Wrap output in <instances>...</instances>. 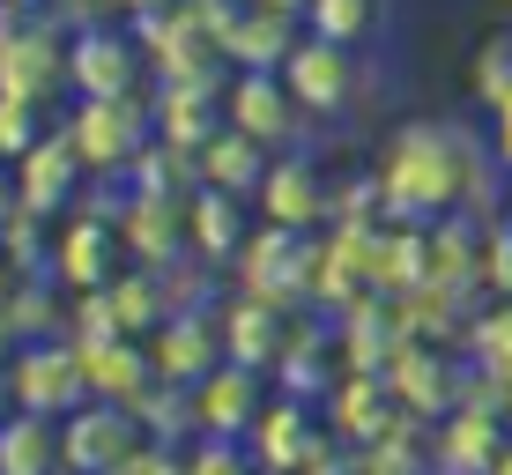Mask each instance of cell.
<instances>
[{"instance_id": "29", "label": "cell", "mask_w": 512, "mask_h": 475, "mask_svg": "<svg viewBox=\"0 0 512 475\" xmlns=\"http://www.w3.org/2000/svg\"><path fill=\"white\" fill-rule=\"evenodd\" d=\"M468 349H475L468 364H483V372L512 394V297H498L490 312H475V320H468Z\"/></svg>"}, {"instance_id": "2", "label": "cell", "mask_w": 512, "mask_h": 475, "mask_svg": "<svg viewBox=\"0 0 512 475\" xmlns=\"http://www.w3.org/2000/svg\"><path fill=\"white\" fill-rule=\"evenodd\" d=\"M312 275H320V245L305 231H282V223H260L253 238H245L238 253V290L260 297V305H297V297L312 290Z\"/></svg>"}, {"instance_id": "4", "label": "cell", "mask_w": 512, "mask_h": 475, "mask_svg": "<svg viewBox=\"0 0 512 475\" xmlns=\"http://www.w3.org/2000/svg\"><path fill=\"white\" fill-rule=\"evenodd\" d=\"M0 90L8 97H30V104H52L67 90V38L52 23H38L8 0V15H0Z\"/></svg>"}, {"instance_id": "7", "label": "cell", "mask_w": 512, "mask_h": 475, "mask_svg": "<svg viewBox=\"0 0 512 475\" xmlns=\"http://www.w3.org/2000/svg\"><path fill=\"white\" fill-rule=\"evenodd\" d=\"M141 446V416L119 401H82L60 416V468L67 475H119V461Z\"/></svg>"}, {"instance_id": "10", "label": "cell", "mask_w": 512, "mask_h": 475, "mask_svg": "<svg viewBox=\"0 0 512 475\" xmlns=\"http://www.w3.org/2000/svg\"><path fill=\"white\" fill-rule=\"evenodd\" d=\"M141 342H149L156 379H179V386H201V379L223 364V327H208L201 305H193V312H164Z\"/></svg>"}, {"instance_id": "35", "label": "cell", "mask_w": 512, "mask_h": 475, "mask_svg": "<svg viewBox=\"0 0 512 475\" xmlns=\"http://www.w3.org/2000/svg\"><path fill=\"white\" fill-rule=\"evenodd\" d=\"M490 156H498V164L512 171V90L490 104Z\"/></svg>"}, {"instance_id": "12", "label": "cell", "mask_w": 512, "mask_h": 475, "mask_svg": "<svg viewBox=\"0 0 512 475\" xmlns=\"http://www.w3.org/2000/svg\"><path fill=\"white\" fill-rule=\"evenodd\" d=\"M394 424H401V401H394V386H386V372H342L327 386V431L349 438L357 453L379 446Z\"/></svg>"}, {"instance_id": "34", "label": "cell", "mask_w": 512, "mask_h": 475, "mask_svg": "<svg viewBox=\"0 0 512 475\" xmlns=\"http://www.w3.org/2000/svg\"><path fill=\"white\" fill-rule=\"evenodd\" d=\"M119 475H186V453L164 446V438H141L127 461H119Z\"/></svg>"}, {"instance_id": "37", "label": "cell", "mask_w": 512, "mask_h": 475, "mask_svg": "<svg viewBox=\"0 0 512 475\" xmlns=\"http://www.w3.org/2000/svg\"><path fill=\"white\" fill-rule=\"evenodd\" d=\"M260 8H275V15H297V23H305V8H312V0H260Z\"/></svg>"}, {"instance_id": "1", "label": "cell", "mask_w": 512, "mask_h": 475, "mask_svg": "<svg viewBox=\"0 0 512 475\" xmlns=\"http://www.w3.org/2000/svg\"><path fill=\"white\" fill-rule=\"evenodd\" d=\"M490 156L475 142V127L461 119H409V127L386 134L379 164H372V186H379V216L386 223H438L453 216L461 201L490 186Z\"/></svg>"}, {"instance_id": "19", "label": "cell", "mask_w": 512, "mask_h": 475, "mask_svg": "<svg viewBox=\"0 0 512 475\" xmlns=\"http://www.w3.org/2000/svg\"><path fill=\"white\" fill-rule=\"evenodd\" d=\"M119 253V216H75L52 245V283L60 290H104Z\"/></svg>"}, {"instance_id": "11", "label": "cell", "mask_w": 512, "mask_h": 475, "mask_svg": "<svg viewBox=\"0 0 512 475\" xmlns=\"http://www.w3.org/2000/svg\"><path fill=\"white\" fill-rule=\"evenodd\" d=\"M82 171H90V164H82L75 134H67V127H45L38 142L15 156V193H23V216H52L60 201H75Z\"/></svg>"}, {"instance_id": "38", "label": "cell", "mask_w": 512, "mask_h": 475, "mask_svg": "<svg viewBox=\"0 0 512 475\" xmlns=\"http://www.w3.org/2000/svg\"><path fill=\"white\" fill-rule=\"evenodd\" d=\"M0 409H15V379H8V364H0ZM8 424V416H0Z\"/></svg>"}, {"instance_id": "13", "label": "cell", "mask_w": 512, "mask_h": 475, "mask_svg": "<svg viewBox=\"0 0 512 475\" xmlns=\"http://www.w3.org/2000/svg\"><path fill=\"white\" fill-rule=\"evenodd\" d=\"M67 82L82 97H134L141 82V38H119V30H75L67 38Z\"/></svg>"}, {"instance_id": "25", "label": "cell", "mask_w": 512, "mask_h": 475, "mask_svg": "<svg viewBox=\"0 0 512 475\" xmlns=\"http://www.w3.org/2000/svg\"><path fill=\"white\" fill-rule=\"evenodd\" d=\"M282 342H290V334H282L275 305H260V297H238V305H231V320H223V357L253 364V372H275Z\"/></svg>"}, {"instance_id": "30", "label": "cell", "mask_w": 512, "mask_h": 475, "mask_svg": "<svg viewBox=\"0 0 512 475\" xmlns=\"http://www.w3.org/2000/svg\"><path fill=\"white\" fill-rule=\"evenodd\" d=\"M104 290H112V312H119V334H134V342H141V334H149L156 320H164V290H156V275L149 268H141V275H112V283H104Z\"/></svg>"}, {"instance_id": "42", "label": "cell", "mask_w": 512, "mask_h": 475, "mask_svg": "<svg viewBox=\"0 0 512 475\" xmlns=\"http://www.w3.org/2000/svg\"><path fill=\"white\" fill-rule=\"evenodd\" d=\"M260 475H290V468H260Z\"/></svg>"}, {"instance_id": "41", "label": "cell", "mask_w": 512, "mask_h": 475, "mask_svg": "<svg viewBox=\"0 0 512 475\" xmlns=\"http://www.w3.org/2000/svg\"><path fill=\"white\" fill-rule=\"evenodd\" d=\"M127 8H171V0H127Z\"/></svg>"}, {"instance_id": "44", "label": "cell", "mask_w": 512, "mask_h": 475, "mask_svg": "<svg viewBox=\"0 0 512 475\" xmlns=\"http://www.w3.org/2000/svg\"><path fill=\"white\" fill-rule=\"evenodd\" d=\"M505 416H512V401H505Z\"/></svg>"}, {"instance_id": "18", "label": "cell", "mask_w": 512, "mask_h": 475, "mask_svg": "<svg viewBox=\"0 0 512 475\" xmlns=\"http://www.w3.org/2000/svg\"><path fill=\"white\" fill-rule=\"evenodd\" d=\"M75 349H82V379H90V401H119V409H134V401L156 386L149 342H134V334H112V342H75Z\"/></svg>"}, {"instance_id": "6", "label": "cell", "mask_w": 512, "mask_h": 475, "mask_svg": "<svg viewBox=\"0 0 512 475\" xmlns=\"http://www.w3.org/2000/svg\"><path fill=\"white\" fill-rule=\"evenodd\" d=\"M149 127H156V112L134 97H82L75 119H67L90 171H134V156L149 149Z\"/></svg>"}, {"instance_id": "17", "label": "cell", "mask_w": 512, "mask_h": 475, "mask_svg": "<svg viewBox=\"0 0 512 475\" xmlns=\"http://www.w3.org/2000/svg\"><path fill=\"white\" fill-rule=\"evenodd\" d=\"M253 201L268 208V223H282V231H312V223H327V171L312 156H275Z\"/></svg>"}, {"instance_id": "8", "label": "cell", "mask_w": 512, "mask_h": 475, "mask_svg": "<svg viewBox=\"0 0 512 475\" xmlns=\"http://www.w3.org/2000/svg\"><path fill=\"white\" fill-rule=\"evenodd\" d=\"M223 119H231L238 134H253V142H297V127H305V104L290 97V82H282V67H238V82L223 90Z\"/></svg>"}, {"instance_id": "16", "label": "cell", "mask_w": 512, "mask_h": 475, "mask_svg": "<svg viewBox=\"0 0 512 475\" xmlns=\"http://www.w3.org/2000/svg\"><path fill=\"white\" fill-rule=\"evenodd\" d=\"M297 38H305L297 15H275V8H260V0H238V8L223 15V30H216V52L238 60V67H282Z\"/></svg>"}, {"instance_id": "43", "label": "cell", "mask_w": 512, "mask_h": 475, "mask_svg": "<svg viewBox=\"0 0 512 475\" xmlns=\"http://www.w3.org/2000/svg\"><path fill=\"white\" fill-rule=\"evenodd\" d=\"M15 8H30V0H15Z\"/></svg>"}, {"instance_id": "21", "label": "cell", "mask_w": 512, "mask_h": 475, "mask_svg": "<svg viewBox=\"0 0 512 475\" xmlns=\"http://www.w3.org/2000/svg\"><path fill=\"white\" fill-rule=\"evenodd\" d=\"M119 245H127L141 268H171V260L186 253V201H149V193H134V201L119 208Z\"/></svg>"}, {"instance_id": "32", "label": "cell", "mask_w": 512, "mask_h": 475, "mask_svg": "<svg viewBox=\"0 0 512 475\" xmlns=\"http://www.w3.org/2000/svg\"><path fill=\"white\" fill-rule=\"evenodd\" d=\"M186 475H260V461H253V446L245 438H193L186 446Z\"/></svg>"}, {"instance_id": "5", "label": "cell", "mask_w": 512, "mask_h": 475, "mask_svg": "<svg viewBox=\"0 0 512 475\" xmlns=\"http://www.w3.org/2000/svg\"><path fill=\"white\" fill-rule=\"evenodd\" d=\"M8 379H15V409L30 416H75L82 401H90V379H82V349L67 342V334H52V342H23L8 357Z\"/></svg>"}, {"instance_id": "33", "label": "cell", "mask_w": 512, "mask_h": 475, "mask_svg": "<svg viewBox=\"0 0 512 475\" xmlns=\"http://www.w3.org/2000/svg\"><path fill=\"white\" fill-rule=\"evenodd\" d=\"M45 104H30V97H8V90H0V164H15V156H23L30 142H38V134H45Z\"/></svg>"}, {"instance_id": "28", "label": "cell", "mask_w": 512, "mask_h": 475, "mask_svg": "<svg viewBox=\"0 0 512 475\" xmlns=\"http://www.w3.org/2000/svg\"><path fill=\"white\" fill-rule=\"evenodd\" d=\"M379 15H386V0H312L305 30H312V38H327V45H372Z\"/></svg>"}, {"instance_id": "3", "label": "cell", "mask_w": 512, "mask_h": 475, "mask_svg": "<svg viewBox=\"0 0 512 475\" xmlns=\"http://www.w3.org/2000/svg\"><path fill=\"white\" fill-rule=\"evenodd\" d=\"M282 82L305 104V119H342V112H357V97H364V60H357V45H327V38L305 30V38L290 45V60H282Z\"/></svg>"}, {"instance_id": "23", "label": "cell", "mask_w": 512, "mask_h": 475, "mask_svg": "<svg viewBox=\"0 0 512 475\" xmlns=\"http://www.w3.org/2000/svg\"><path fill=\"white\" fill-rule=\"evenodd\" d=\"M156 134L179 149H201L216 134V82L208 75H156Z\"/></svg>"}, {"instance_id": "27", "label": "cell", "mask_w": 512, "mask_h": 475, "mask_svg": "<svg viewBox=\"0 0 512 475\" xmlns=\"http://www.w3.org/2000/svg\"><path fill=\"white\" fill-rule=\"evenodd\" d=\"M134 416H141V438H164V446H193V438H201L193 386H179V379H156L149 394L134 401Z\"/></svg>"}, {"instance_id": "40", "label": "cell", "mask_w": 512, "mask_h": 475, "mask_svg": "<svg viewBox=\"0 0 512 475\" xmlns=\"http://www.w3.org/2000/svg\"><path fill=\"white\" fill-rule=\"evenodd\" d=\"M8 268H15V260L0 253V305H8V297H15V283H8Z\"/></svg>"}, {"instance_id": "39", "label": "cell", "mask_w": 512, "mask_h": 475, "mask_svg": "<svg viewBox=\"0 0 512 475\" xmlns=\"http://www.w3.org/2000/svg\"><path fill=\"white\" fill-rule=\"evenodd\" d=\"M490 475H512V438L498 446V461H490Z\"/></svg>"}, {"instance_id": "26", "label": "cell", "mask_w": 512, "mask_h": 475, "mask_svg": "<svg viewBox=\"0 0 512 475\" xmlns=\"http://www.w3.org/2000/svg\"><path fill=\"white\" fill-rule=\"evenodd\" d=\"M0 475H60V424L15 409L0 424Z\"/></svg>"}, {"instance_id": "36", "label": "cell", "mask_w": 512, "mask_h": 475, "mask_svg": "<svg viewBox=\"0 0 512 475\" xmlns=\"http://www.w3.org/2000/svg\"><path fill=\"white\" fill-rule=\"evenodd\" d=\"M15 223H23V193H15V179L0 171V238H8Z\"/></svg>"}, {"instance_id": "14", "label": "cell", "mask_w": 512, "mask_h": 475, "mask_svg": "<svg viewBox=\"0 0 512 475\" xmlns=\"http://www.w3.org/2000/svg\"><path fill=\"white\" fill-rule=\"evenodd\" d=\"M260 409H268V394H260V372L238 357H223L216 372L193 386V416H201L208 438H245L260 424Z\"/></svg>"}, {"instance_id": "9", "label": "cell", "mask_w": 512, "mask_h": 475, "mask_svg": "<svg viewBox=\"0 0 512 475\" xmlns=\"http://www.w3.org/2000/svg\"><path fill=\"white\" fill-rule=\"evenodd\" d=\"M245 446H253L260 468H290V475H305V468L327 461V431H320V416H312V401H297V394L268 401L260 424L245 431Z\"/></svg>"}, {"instance_id": "15", "label": "cell", "mask_w": 512, "mask_h": 475, "mask_svg": "<svg viewBox=\"0 0 512 475\" xmlns=\"http://www.w3.org/2000/svg\"><path fill=\"white\" fill-rule=\"evenodd\" d=\"M386 386H394V401H401V416H453V386H461V364L446 357V349H431V342H409L394 364H386Z\"/></svg>"}, {"instance_id": "20", "label": "cell", "mask_w": 512, "mask_h": 475, "mask_svg": "<svg viewBox=\"0 0 512 475\" xmlns=\"http://www.w3.org/2000/svg\"><path fill=\"white\" fill-rule=\"evenodd\" d=\"M245 193H223V186H193L186 193V253H201L208 268L216 260H238L245 253Z\"/></svg>"}, {"instance_id": "24", "label": "cell", "mask_w": 512, "mask_h": 475, "mask_svg": "<svg viewBox=\"0 0 512 475\" xmlns=\"http://www.w3.org/2000/svg\"><path fill=\"white\" fill-rule=\"evenodd\" d=\"M505 446V416H475V409H453L431 438V475H490Z\"/></svg>"}, {"instance_id": "22", "label": "cell", "mask_w": 512, "mask_h": 475, "mask_svg": "<svg viewBox=\"0 0 512 475\" xmlns=\"http://www.w3.org/2000/svg\"><path fill=\"white\" fill-rule=\"evenodd\" d=\"M193 164H201V186H223V193H245V201H253L260 179H268V164H275V149L253 142V134H238L231 119H223V127L193 149Z\"/></svg>"}, {"instance_id": "31", "label": "cell", "mask_w": 512, "mask_h": 475, "mask_svg": "<svg viewBox=\"0 0 512 475\" xmlns=\"http://www.w3.org/2000/svg\"><path fill=\"white\" fill-rule=\"evenodd\" d=\"M468 90H475V104H498L505 90H512V30H490L483 45H475V67H468Z\"/></svg>"}]
</instances>
